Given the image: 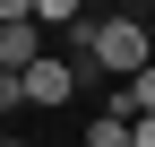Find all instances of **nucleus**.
I'll return each mask as SVG.
<instances>
[{
    "label": "nucleus",
    "mask_w": 155,
    "mask_h": 147,
    "mask_svg": "<svg viewBox=\"0 0 155 147\" xmlns=\"http://www.w3.org/2000/svg\"><path fill=\"white\" fill-rule=\"evenodd\" d=\"M129 130H138V121H129V113H121V104H112V95H104V113H95V121H86V147H129Z\"/></svg>",
    "instance_id": "obj_4"
},
{
    "label": "nucleus",
    "mask_w": 155,
    "mask_h": 147,
    "mask_svg": "<svg viewBox=\"0 0 155 147\" xmlns=\"http://www.w3.org/2000/svg\"><path fill=\"white\" fill-rule=\"evenodd\" d=\"M17 17H35V0H0V26H17Z\"/></svg>",
    "instance_id": "obj_8"
},
{
    "label": "nucleus",
    "mask_w": 155,
    "mask_h": 147,
    "mask_svg": "<svg viewBox=\"0 0 155 147\" xmlns=\"http://www.w3.org/2000/svg\"><path fill=\"white\" fill-rule=\"evenodd\" d=\"M0 147H26V138H0Z\"/></svg>",
    "instance_id": "obj_10"
},
{
    "label": "nucleus",
    "mask_w": 155,
    "mask_h": 147,
    "mask_svg": "<svg viewBox=\"0 0 155 147\" xmlns=\"http://www.w3.org/2000/svg\"><path fill=\"white\" fill-rule=\"evenodd\" d=\"M112 104H121L129 121H147V113H155V69H138L129 87H112Z\"/></svg>",
    "instance_id": "obj_5"
},
{
    "label": "nucleus",
    "mask_w": 155,
    "mask_h": 147,
    "mask_svg": "<svg viewBox=\"0 0 155 147\" xmlns=\"http://www.w3.org/2000/svg\"><path fill=\"white\" fill-rule=\"evenodd\" d=\"M35 61H43V26H35V17H17V26H0V69H17V78H26Z\"/></svg>",
    "instance_id": "obj_3"
},
{
    "label": "nucleus",
    "mask_w": 155,
    "mask_h": 147,
    "mask_svg": "<svg viewBox=\"0 0 155 147\" xmlns=\"http://www.w3.org/2000/svg\"><path fill=\"white\" fill-rule=\"evenodd\" d=\"M95 69H104V78H138V69H155L147 17H95Z\"/></svg>",
    "instance_id": "obj_1"
},
{
    "label": "nucleus",
    "mask_w": 155,
    "mask_h": 147,
    "mask_svg": "<svg viewBox=\"0 0 155 147\" xmlns=\"http://www.w3.org/2000/svg\"><path fill=\"white\" fill-rule=\"evenodd\" d=\"M17 104H26V78H17V69H0V113H17Z\"/></svg>",
    "instance_id": "obj_7"
},
{
    "label": "nucleus",
    "mask_w": 155,
    "mask_h": 147,
    "mask_svg": "<svg viewBox=\"0 0 155 147\" xmlns=\"http://www.w3.org/2000/svg\"><path fill=\"white\" fill-rule=\"evenodd\" d=\"M86 0H35V26H78Z\"/></svg>",
    "instance_id": "obj_6"
},
{
    "label": "nucleus",
    "mask_w": 155,
    "mask_h": 147,
    "mask_svg": "<svg viewBox=\"0 0 155 147\" xmlns=\"http://www.w3.org/2000/svg\"><path fill=\"white\" fill-rule=\"evenodd\" d=\"M129 147H155V113H147V121H138V130H129Z\"/></svg>",
    "instance_id": "obj_9"
},
{
    "label": "nucleus",
    "mask_w": 155,
    "mask_h": 147,
    "mask_svg": "<svg viewBox=\"0 0 155 147\" xmlns=\"http://www.w3.org/2000/svg\"><path fill=\"white\" fill-rule=\"evenodd\" d=\"M69 95H78V69H69V61H52V52H43V61L26 69V104H43V113H52V104H69Z\"/></svg>",
    "instance_id": "obj_2"
}]
</instances>
